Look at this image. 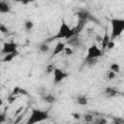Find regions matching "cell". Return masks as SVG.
Wrapping results in <instances>:
<instances>
[{"mask_svg":"<svg viewBox=\"0 0 124 124\" xmlns=\"http://www.w3.org/2000/svg\"><path fill=\"white\" fill-rule=\"evenodd\" d=\"M77 103L80 106H85L88 103V99L85 95H78L77 97Z\"/></svg>","mask_w":124,"mask_h":124,"instance_id":"cell-16","label":"cell"},{"mask_svg":"<svg viewBox=\"0 0 124 124\" xmlns=\"http://www.w3.org/2000/svg\"><path fill=\"white\" fill-rule=\"evenodd\" d=\"M17 51V45L14 42H6L3 44V46H2V54L5 55V54H8V53H13V52H16Z\"/></svg>","mask_w":124,"mask_h":124,"instance_id":"cell-6","label":"cell"},{"mask_svg":"<svg viewBox=\"0 0 124 124\" xmlns=\"http://www.w3.org/2000/svg\"><path fill=\"white\" fill-rule=\"evenodd\" d=\"M104 53V50L101 49L97 45L93 44L87 48V54L85 59H98Z\"/></svg>","mask_w":124,"mask_h":124,"instance_id":"cell-4","label":"cell"},{"mask_svg":"<svg viewBox=\"0 0 124 124\" xmlns=\"http://www.w3.org/2000/svg\"><path fill=\"white\" fill-rule=\"evenodd\" d=\"M66 44H67L68 46H78L81 44V42H80V39H79V38L78 37V35H77V36H73L72 38L68 39Z\"/></svg>","mask_w":124,"mask_h":124,"instance_id":"cell-10","label":"cell"},{"mask_svg":"<svg viewBox=\"0 0 124 124\" xmlns=\"http://www.w3.org/2000/svg\"><path fill=\"white\" fill-rule=\"evenodd\" d=\"M64 52L66 55H72L73 54V48L72 46H66L64 49Z\"/></svg>","mask_w":124,"mask_h":124,"instance_id":"cell-23","label":"cell"},{"mask_svg":"<svg viewBox=\"0 0 124 124\" xmlns=\"http://www.w3.org/2000/svg\"><path fill=\"white\" fill-rule=\"evenodd\" d=\"M98 123H107V119H104V118H101L97 121Z\"/></svg>","mask_w":124,"mask_h":124,"instance_id":"cell-33","label":"cell"},{"mask_svg":"<svg viewBox=\"0 0 124 124\" xmlns=\"http://www.w3.org/2000/svg\"><path fill=\"white\" fill-rule=\"evenodd\" d=\"M85 61H86V64L89 66H93L97 63V59H85Z\"/></svg>","mask_w":124,"mask_h":124,"instance_id":"cell-26","label":"cell"},{"mask_svg":"<svg viewBox=\"0 0 124 124\" xmlns=\"http://www.w3.org/2000/svg\"><path fill=\"white\" fill-rule=\"evenodd\" d=\"M48 118V112L46 110H43L40 108H32L29 118L27 120V124H34L38 122L45 121Z\"/></svg>","mask_w":124,"mask_h":124,"instance_id":"cell-3","label":"cell"},{"mask_svg":"<svg viewBox=\"0 0 124 124\" xmlns=\"http://www.w3.org/2000/svg\"><path fill=\"white\" fill-rule=\"evenodd\" d=\"M72 116H73V118H75V119H79V118L81 117V115H80L79 113H72Z\"/></svg>","mask_w":124,"mask_h":124,"instance_id":"cell-30","label":"cell"},{"mask_svg":"<svg viewBox=\"0 0 124 124\" xmlns=\"http://www.w3.org/2000/svg\"><path fill=\"white\" fill-rule=\"evenodd\" d=\"M109 23L111 26L110 40H115L124 32V18H111Z\"/></svg>","mask_w":124,"mask_h":124,"instance_id":"cell-2","label":"cell"},{"mask_svg":"<svg viewBox=\"0 0 124 124\" xmlns=\"http://www.w3.org/2000/svg\"><path fill=\"white\" fill-rule=\"evenodd\" d=\"M54 65H52V64H48L47 66H46V72L47 73V74H50V73H53V70H54Z\"/></svg>","mask_w":124,"mask_h":124,"instance_id":"cell-22","label":"cell"},{"mask_svg":"<svg viewBox=\"0 0 124 124\" xmlns=\"http://www.w3.org/2000/svg\"><path fill=\"white\" fill-rule=\"evenodd\" d=\"M0 31H1V33H3V34H7V33L9 32V28H8L4 23H0Z\"/></svg>","mask_w":124,"mask_h":124,"instance_id":"cell-21","label":"cell"},{"mask_svg":"<svg viewBox=\"0 0 124 124\" xmlns=\"http://www.w3.org/2000/svg\"><path fill=\"white\" fill-rule=\"evenodd\" d=\"M42 99H43L44 102H46L47 104H52V103H54L56 101V97L54 95H52V94H49V93H47V94L46 93L45 95H43Z\"/></svg>","mask_w":124,"mask_h":124,"instance_id":"cell-12","label":"cell"},{"mask_svg":"<svg viewBox=\"0 0 124 124\" xmlns=\"http://www.w3.org/2000/svg\"><path fill=\"white\" fill-rule=\"evenodd\" d=\"M110 41V36L108 35V26L105 29V34L102 37V42H101V46H102V49L105 50L107 48V46L108 44V42Z\"/></svg>","mask_w":124,"mask_h":124,"instance_id":"cell-9","label":"cell"},{"mask_svg":"<svg viewBox=\"0 0 124 124\" xmlns=\"http://www.w3.org/2000/svg\"><path fill=\"white\" fill-rule=\"evenodd\" d=\"M19 54L18 51H16V52H13V53H8V54H5L4 57L2 58V61L3 62H11L16 56H17Z\"/></svg>","mask_w":124,"mask_h":124,"instance_id":"cell-14","label":"cell"},{"mask_svg":"<svg viewBox=\"0 0 124 124\" xmlns=\"http://www.w3.org/2000/svg\"><path fill=\"white\" fill-rule=\"evenodd\" d=\"M66 45H67V44L64 43V42H58V43L56 44V46H54V49H53V51H52L51 57L56 56V55L60 54L61 52H63L64 49H65V47H66Z\"/></svg>","mask_w":124,"mask_h":124,"instance_id":"cell-7","label":"cell"},{"mask_svg":"<svg viewBox=\"0 0 124 124\" xmlns=\"http://www.w3.org/2000/svg\"><path fill=\"white\" fill-rule=\"evenodd\" d=\"M4 121H5V116H4V114H0V124L3 123Z\"/></svg>","mask_w":124,"mask_h":124,"instance_id":"cell-32","label":"cell"},{"mask_svg":"<svg viewBox=\"0 0 124 124\" xmlns=\"http://www.w3.org/2000/svg\"><path fill=\"white\" fill-rule=\"evenodd\" d=\"M33 27H34V23H33L32 20H26L24 22V28H25V30L30 31V30L33 29Z\"/></svg>","mask_w":124,"mask_h":124,"instance_id":"cell-19","label":"cell"},{"mask_svg":"<svg viewBox=\"0 0 124 124\" xmlns=\"http://www.w3.org/2000/svg\"><path fill=\"white\" fill-rule=\"evenodd\" d=\"M109 70L110 71H112V72H114V73H116V74H118L119 72H120V66H119V64L118 63H111L110 65H109Z\"/></svg>","mask_w":124,"mask_h":124,"instance_id":"cell-17","label":"cell"},{"mask_svg":"<svg viewBox=\"0 0 124 124\" xmlns=\"http://www.w3.org/2000/svg\"><path fill=\"white\" fill-rule=\"evenodd\" d=\"M19 90H20V87H19V86H16V87L13 89V91H12L11 95H13V96H16V95L19 94Z\"/></svg>","mask_w":124,"mask_h":124,"instance_id":"cell-27","label":"cell"},{"mask_svg":"<svg viewBox=\"0 0 124 124\" xmlns=\"http://www.w3.org/2000/svg\"><path fill=\"white\" fill-rule=\"evenodd\" d=\"M117 94V90H115L114 88H112V87H107L106 89H105V95L107 96V97H108V98H110V97H114L115 95Z\"/></svg>","mask_w":124,"mask_h":124,"instance_id":"cell-15","label":"cell"},{"mask_svg":"<svg viewBox=\"0 0 124 124\" xmlns=\"http://www.w3.org/2000/svg\"><path fill=\"white\" fill-rule=\"evenodd\" d=\"M77 16H78V19H84L86 21L89 20V19H93L91 14L87 10H80V11H78V14H77Z\"/></svg>","mask_w":124,"mask_h":124,"instance_id":"cell-8","label":"cell"},{"mask_svg":"<svg viewBox=\"0 0 124 124\" xmlns=\"http://www.w3.org/2000/svg\"><path fill=\"white\" fill-rule=\"evenodd\" d=\"M85 22H86V20H84V19H78V23L77 24L76 27L73 28L74 29V32H75V36H77L78 34L80 33V31L83 29V27L85 25Z\"/></svg>","mask_w":124,"mask_h":124,"instance_id":"cell-11","label":"cell"},{"mask_svg":"<svg viewBox=\"0 0 124 124\" xmlns=\"http://www.w3.org/2000/svg\"><path fill=\"white\" fill-rule=\"evenodd\" d=\"M11 12V7L8 3H6L5 1H1L0 2V13L1 14H7Z\"/></svg>","mask_w":124,"mask_h":124,"instance_id":"cell-13","label":"cell"},{"mask_svg":"<svg viewBox=\"0 0 124 124\" xmlns=\"http://www.w3.org/2000/svg\"><path fill=\"white\" fill-rule=\"evenodd\" d=\"M73 36H75L74 29L71 28V27L69 26V24H68L64 19H62V20H61V23H60V26H59V28H58L57 33H56L53 37H51L47 42H51V41H53V40H61V39H66V40H68V39L72 38Z\"/></svg>","mask_w":124,"mask_h":124,"instance_id":"cell-1","label":"cell"},{"mask_svg":"<svg viewBox=\"0 0 124 124\" xmlns=\"http://www.w3.org/2000/svg\"><path fill=\"white\" fill-rule=\"evenodd\" d=\"M39 49H40L41 52H44L45 53V52H47L49 50V46H48V45L46 42V43H43V44H41L39 46Z\"/></svg>","mask_w":124,"mask_h":124,"instance_id":"cell-18","label":"cell"},{"mask_svg":"<svg viewBox=\"0 0 124 124\" xmlns=\"http://www.w3.org/2000/svg\"><path fill=\"white\" fill-rule=\"evenodd\" d=\"M16 2H18V3H21V4H23V5H27V4H29L30 2H32L33 0H15Z\"/></svg>","mask_w":124,"mask_h":124,"instance_id":"cell-28","label":"cell"},{"mask_svg":"<svg viewBox=\"0 0 124 124\" xmlns=\"http://www.w3.org/2000/svg\"><path fill=\"white\" fill-rule=\"evenodd\" d=\"M19 94H23V95H26V96H28V93H27V91H26L25 89H22V88H20V90H19Z\"/></svg>","mask_w":124,"mask_h":124,"instance_id":"cell-31","label":"cell"},{"mask_svg":"<svg viewBox=\"0 0 124 124\" xmlns=\"http://www.w3.org/2000/svg\"><path fill=\"white\" fill-rule=\"evenodd\" d=\"M115 77H116V73H114V72H112V71H110V70L107 72V78H108V80L113 79Z\"/></svg>","mask_w":124,"mask_h":124,"instance_id":"cell-20","label":"cell"},{"mask_svg":"<svg viewBox=\"0 0 124 124\" xmlns=\"http://www.w3.org/2000/svg\"><path fill=\"white\" fill-rule=\"evenodd\" d=\"M83 118L86 122H91L93 121V115L92 114H84L83 115Z\"/></svg>","mask_w":124,"mask_h":124,"instance_id":"cell-24","label":"cell"},{"mask_svg":"<svg viewBox=\"0 0 124 124\" xmlns=\"http://www.w3.org/2000/svg\"><path fill=\"white\" fill-rule=\"evenodd\" d=\"M114 46H115V42H114V40H110V41L108 42V46H107V48H108V49H112Z\"/></svg>","mask_w":124,"mask_h":124,"instance_id":"cell-25","label":"cell"},{"mask_svg":"<svg viewBox=\"0 0 124 124\" xmlns=\"http://www.w3.org/2000/svg\"><path fill=\"white\" fill-rule=\"evenodd\" d=\"M16 99V96H13V95H11L9 98H8V101H9V103H13L15 100Z\"/></svg>","mask_w":124,"mask_h":124,"instance_id":"cell-29","label":"cell"},{"mask_svg":"<svg viewBox=\"0 0 124 124\" xmlns=\"http://www.w3.org/2000/svg\"><path fill=\"white\" fill-rule=\"evenodd\" d=\"M69 76V74L67 72H65L64 70L55 67L53 70V83L57 84L59 82H61L63 79H65L67 77Z\"/></svg>","mask_w":124,"mask_h":124,"instance_id":"cell-5","label":"cell"}]
</instances>
